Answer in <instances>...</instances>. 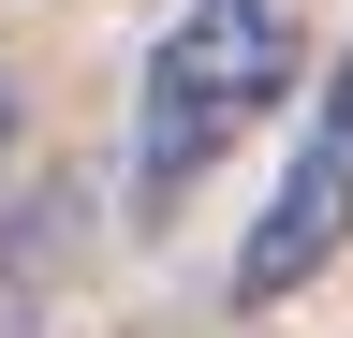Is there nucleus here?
Segmentation results:
<instances>
[{
	"instance_id": "obj_1",
	"label": "nucleus",
	"mask_w": 353,
	"mask_h": 338,
	"mask_svg": "<svg viewBox=\"0 0 353 338\" xmlns=\"http://www.w3.org/2000/svg\"><path fill=\"white\" fill-rule=\"evenodd\" d=\"M309 89V0H176L132 74V221H176L206 162Z\"/></svg>"
},
{
	"instance_id": "obj_2",
	"label": "nucleus",
	"mask_w": 353,
	"mask_h": 338,
	"mask_svg": "<svg viewBox=\"0 0 353 338\" xmlns=\"http://www.w3.org/2000/svg\"><path fill=\"white\" fill-rule=\"evenodd\" d=\"M339 250H353V45L294 103V162H280V191H265V221L236 250V309H294Z\"/></svg>"
},
{
	"instance_id": "obj_3",
	"label": "nucleus",
	"mask_w": 353,
	"mask_h": 338,
	"mask_svg": "<svg viewBox=\"0 0 353 338\" xmlns=\"http://www.w3.org/2000/svg\"><path fill=\"white\" fill-rule=\"evenodd\" d=\"M0 147H15V89H0Z\"/></svg>"
}]
</instances>
